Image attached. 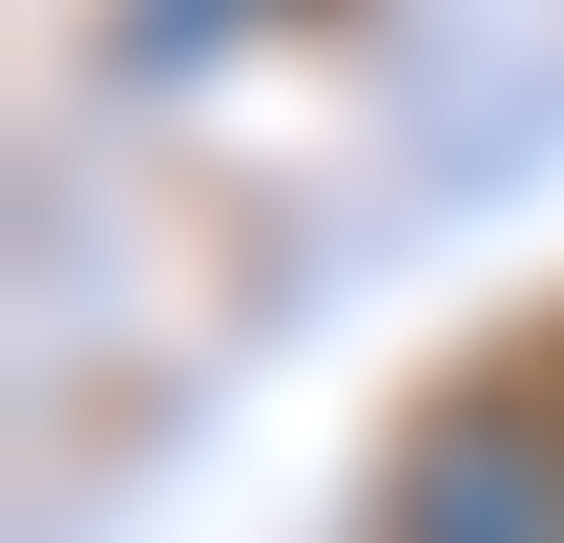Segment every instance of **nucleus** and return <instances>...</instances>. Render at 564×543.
Instances as JSON below:
<instances>
[{"instance_id":"obj_1","label":"nucleus","mask_w":564,"mask_h":543,"mask_svg":"<svg viewBox=\"0 0 564 543\" xmlns=\"http://www.w3.org/2000/svg\"><path fill=\"white\" fill-rule=\"evenodd\" d=\"M377 543H564V419H544V398H460V419H419Z\"/></svg>"}]
</instances>
